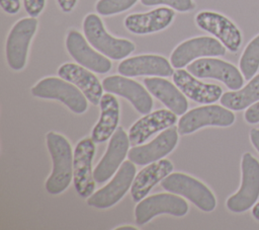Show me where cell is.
<instances>
[{
  "mask_svg": "<svg viewBox=\"0 0 259 230\" xmlns=\"http://www.w3.org/2000/svg\"><path fill=\"white\" fill-rule=\"evenodd\" d=\"M176 122L177 114L168 108L149 112L134 123L130 128V143L132 146L141 145L153 134L174 126Z\"/></svg>",
  "mask_w": 259,
  "mask_h": 230,
  "instance_id": "cell-21",
  "label": "cell"
},
{
  "mask_svg": "<svg viewBox=\"0 0 259 230\" xmlns=\"http://www.w3.org/2000/svg\"><path fill=\"white\" fill-rule=\"evenodd\" d=\"M59 8L64 13H70L76 7L78 0H56Z\"/></svg>",
  "mask_w": 259,
  "mask_h": 230,
  "instance_id": "cell-33",
  "label": "cell"
},
{
  "mask_svg": "<svg viewBox=\"0 0 259 230\" xmlns=\"http://www.w3.org/2000/svg\"><path fill=\"white\" fill-rule=\"evenodd\" d=\"M117 229H136L135 227H131V226H122V227H118Z\"/></svg>",
  "mask_w": 259,
  "mask_h": 230,
  "instance_id": "cell-36",
  "label": "cell"
},
{
  "mask_svg": "<svg viewBox=\"0 0 259 230\" xmlns=\"http://www.w3.org/2000/svg\"><path fill=\"white\" fill-rule=\"evenodd\" d=\"M178 134L176 127L167 128L150 143L133 146L128 150L127 158L138 165H148L156 162L174 150L178 143Z\"/></svg>",
  "mask_w": 259,
  "mask_h": 230,
  "instance_id": "cell-17",
  "label": "cell"
},
{
  "mask_svg": "<svg viewBox=\"0 0 259 230\" xmlns=\"http://www.w3.org/2000/svg\"><path fill=\"white\" fill-rule=\"evenodd\" d=\"M239 69L246 80L253 78L259 70V33L245 47L240 60Z\"/></svg>",
  "mask_w": 259,
  "mask_h": 230,
  "instance_id": "cell-27",
  "label": "cell"
},
{
  "mask_svg": "<svg viewBox=\"0 0 259 230\" xmlns=\"http://www.w3.org/2000/svg\"><path fill=\"white\" fill-rule=\"evenodd\" d=\"M226 47L215 37L200 35L177 45L170 55V63L175 69H182L191 62L205 57L225 56Z\"/></svg>",
  "mask_w": 259,
  "mask_h": 230,
  "instance_id": "cell-8",
  "label": "cell"
},
{
  "mask_svg": "<svg viewBox=\"0 0 259 230\" xmlns=\"http://www.w3.org/2000/svg\"><path fill=\"white\" fill-rule=\"evenodd\" d=\"M0 6L5 13L9 15H15L19 12L21 8V1L20 0H0Z\"/></svg>",
  "mask_w": 259,
  "mask_h": 230,
  "instance_id": "cell-31",
  "label": "cell"
},
{
  "mask_svg": "<svg viewBox=\"0 0 259 230\" xmlns=\"http://www.w3.org/2000/svg\"><path fill=\"white\" fill-rule=\"evenodd\" d=\"M187 71L200 79H215L229 89L238 90L244 86V76L234 64L214 57L197 59L187 65Z\"/></svg>",
  "mask_w": 259,
  "mask_h": 230,
  "instance_id": "cell-9",
  "label": "cell"
},
{
  "mask_svg": "<svg viewBox=\"0 0 259 230\" xmlns=\"http://www.w3.org/2000/svg\"><path fill=\"white\" fill-rule=\"evenodd\" d=\"M100 118L91 132V139L95 143H103L111 138L119 122V103L112 93L103 94L100 102Z\"/></svg>",
  "mask_w": 259,
  "mask_h": 230,
  "instance_id": "cell-25",
  "label": "cell"
},
{
  "mask_svg": "<svg viewBox=\"0 0 259 230\" xmlns=\"http://www.w3.org/2000/svg\"><path fill=\"white\" fill-rule=\"evenodd\" d=\"M58 75L76 85L93 105L99 104L103 95V86L92 71L78 63H64L59 67Z\"/></svg>",
  "mask_w": 259,
  "mask_h": 230,
  "instance_id": "cell-20",
  "label": "cell"
},
{
  "mask_svg": "<svg viewBox=\"0 0 259 230\" xmlns=\"http://www.w3.org/2000/svg\"><path fill=\"white\" fill-rule=\"evenodd\" d=\"M251 214L253 216V218L257 221H259V201L253 206L252 208V211H251Z\"/></svg>",
  "mask_w": 259,
  "mask_h": 230,
  "instance_id": "cell-35",
  "label": "cell"
},
{
  "mask_svg": "<svg viewBox=\"0 0 259 230\" xmlns=\"http://www.w3.org/2000/svg\"><path fill=\"white\" fill-rule=\"evenodd\" d=\"M194 21L200 29L218 39L231 53L239 51L243 42L242 32L240 28L224 14L215 11L202 10L195 15Z\"/></svg>",
  "mask_w": 259,
  "mask_h": 230,
  "instance_id": "cell-11",
  "label": "cell"
},
{
  "mask_svg": "<svg viewBox=\"0 0 259 230\" xmlns=\"http://www.w3.org/2000/svg\"><path fill=\"white\" fill-rule=\"evenodd\" d=\"M236 121L235 113L219 104H206L194 107L181 116L178 122L180 135H188L204 127H230Z\"/></svg>",
  "mask_w": 259,
  "mask_h": 230,
  "instance_id": "cell-7",
  "label": "cell"
},
{
  "mask_svg": "<svg viewBox=\"0 0 259 230\" xmlns=\"http://www.w3.org/2000/svg\"><path fill=\"white\" fill-rule=\"evenodd\" d=\"M46 143L52 157L53 169L45 186L49 194L59 195L68 188L73 178L72 147L67 138L56 132L46 135Z\"/></svg>",
  "mask_w": 259,
  "mask_h": 230,
  "instance_id": "cell-1",
  "label": "cell"
},
{
  "mask_svg": "<svg viewBox=\"0 0 259 230\" xmlns=\"http://www.w3.org/2000/svg\"><path fill=\"white\" fill-rule=\"evenodd\" d=\"M95 153V142L91 138L79 141L74 150L73 182L77 194L81 198H89L95 188L92 160Z\"/></svg>",
  "mask_w": 259,
  "mask_h": 230,
  "instance_id": "cell-14",
  "label": "cell"
},
{
  "mask_svg": "<svg viewBox=\"0 0 259 230\" xmlns=\"http://www.w3.org/2000/svg\"><path fill=\"white\" fill-rule=\"evenodd\" d=\"M244 119L246 123L250 125H255L259 123V101L255 102L247 109H245Z\"/></svg>",
  "mask_w": 259,
  "mask_h": 230,
  "instance_id": "cell-32",
  "label": "cell"
},
{
  "mask_svg": "<svg viewBox=\"0 0 259 230\" xmlns=\"http://www.w3.org/2000/svg\"><path fill=\"white\" fill-rule=\"evenodd\" d=\"M259 199V160L250 152L241 158V184L239 189L227 199L229 211L240 214L252 209Z\"/></svg>",
  "mask_w": 259,
  "mask_h": 230,
  "instance_id": "cell-3",
  "label": "cell"
},
{
  "mask_svg": "<svg viewBox=\"0 0 259 230\" xmlns=\"http://www.w3.org/2000/svg\"><path fill=\"white\" fill-rule=\"evenodd\" d=\"M144 6L165 5L178 12H189L195 8L194 0H140Z\"/></svg>",
  "mask_w": 259,
  "mask_h": 230,
  "instance_id": "cell-29",
  "label": "cell"
},
{
  "mask_svg": "<svg viewBox=\"0 0 259 230\" xmlns=\"http://www.w3.org/2000/svg\"><path fill=\"white\" fill-rule=\"evenodd\" d=\"M188 213L187 202L176 194H157L144 198L135 208V218L138 225H145L154 217L169 214L183 217Z\"/></svg>",
  "mask_w": 259,
  "mask_h": 230,
  "instance_id": "cell-12",
  "label": "cell"
},
{
  "mask_svg": "<svg viewBox=\"0 0 259 230\" xmlns=\"http://www.w3.org/2000/svg\"><path fill=\"white\" fill-rule=\"evenodd\" d=\"M173 170V164L168 159H160L148 164L136 176L131 186V195L134 202L142 201L150 190L162 181Z\"/></svg>",
  "mask_w": 259,
  "mask_h": 230,
  "instance_id": "cell-24",
  "label": "cell"
},
{
  "mask_svg": "<svg viewBox=\"0 0 259 230\" xmlns=\"http://www.w3.org/2000/svg\"><path fill=\"white\" fill-rule=\"evenodd\" d=\"M103 89L127 99L137 111L147 114L152 111L153 99L150 92L139 82L122 75L107 76L102 81Z\"/></svg>",
  "mask_w": 259,
  "mask_h": 230,
  "instance_id": "cell-15",
  "label": "cell"
},
{
  "mask_svg": "<svg viewBox=\"0 0 259 230\" xmlns=\"http://www.w3.org/2000/svg\"><path fill=\"white\" fill-rule=\"evenodd\" d=\"M138 0H97L95 10L102 16H111L122 13L132 8Z\"/></svg>",
  "mask_w": 259,
  "mask_h": 230,
  "instance_id": "cell-28",
  "label": "cell"
},
{
  "mask_svg": "<svg viewBox=\"0 0 259 230\" xmlns=\"http://www.w3.org/2000/svg\"><path fill=\"white\" fill-rule=\"evenodd\" d=\"M136 176V166L130 159L123 161L113 178L103 187L93 193L87 205L96 209H108L118 203L127 193Z\"/></svg>",
  "mask_w": 259,
  "mask_h": 230,
  "instance_id": "cell-10",
  "label": "cell"
},
{
  "mask_svg": "<svg viewBox=\"0 0 259 230\" xmlns=\"http://www.w3.org/2000/svg\"><path fill=\"white\" fill-rule=\"evenodd\" d=\"M68 54L79 65L98 74H105L111 70L112 63L109 58L95 50L85 35L75 28L68 30L65 39Z\"/></svg>",
  "mask_w": 259,
  "mask_h": 230,
  "instance_id": "cell-13",
  "label": "cell"
},
{
  "mask_svg": "<svg viewBox=\"0 0 259 230\" xmlns=\"http://www.w3.org/2000/svg\"><path fill=\"white\" fill-rule=\"evenodd\" d=\"M249 139H250L252 146L259 153V129H257V128L251 129V131L249 133Z\"/></svg>",
  "mask_w": 259,
  "mask_h": 230,
  "instance_id": "cell-34",
  "label": "cell"
},
{
  "mask_svg": "<svg viewBox=\"0 0 259 230\" xmlns=\"http://www.w3.org/2000/svg\"><path fill=\"white\" fill-rule=\"evenodd\" d=\"M172 77L174 84L182 91V93L195 102L206 104L213 103L223 95L221 86L201 82L186 70L176 69Z\"/></svg>",
  "mask_w": 259,
  "mask_h": 230,
  "instance_id": "cell-22",
  "label": "cell"
},
{
  "mask_svg": "<svg viewBox=\"0 0 259 230\" xmlns=\"http://www.w3.org/2000/svg\"><path fill=\"white\" fill-rule=\"evenodd\" d=\"M161 185L165 190L187 199L203 212H212L217 207L213 193L203 182L188 174L170 173L161 181Z\"/></svg>",
  "mask_w": 259,
  "mask_h": 230,
  "instance_id": "cell-6",
  "label": "cell"
},
{
  "mask_svg": "<svg viewBox=\"0 0 259 230\" xmlns=\"http://www.w3.org/2000/svg\"><path fill=\"white\" fill-rule=\"evenodd\" d=\"M47 0H22L25 12L31 17H37L45 9Z\"/></svg>",
  "mask_w": 259,
  "mask_h": 230,
  "instance_id": "cell-30",
  "label": "cell"
},
{
  "mask_svg": "<svg viewBox=\"0 0 259 230\" xmlns=\"http://www.w3.org/2000/svg\"><path fill=\"white\" fill-rule=\"evenodd\" d=\"M117 71L125 77H169L174 73L173 66L168 59L156 54H145L125 58L118 64Z\"/></svg>",
  "mask_w": 259,
  "mask_h": 230,
  "instance_id": "cell-18",
  "label": "cell"
},
{
  "mask_svg": "<svg viewBox=\"0 0 259 230\" xmlns=\"http://www.w3.org/2000/svg\"><path fill=\"white\" fill-rule=\"evenodd\" d=\"M175 18V11L170 7H158L148 12L132 13L123 20L124 27L138 35L150 34L166 29Z\"/></svg>",
  "mask_w": 259,
  "mask_h": 230,
  "instance_id": "cell-19",
  "label": "cell"
},
{
  "mask_svg": "<svg viewBox=\"0 0 259 230\" xmlns=\"http://www.w3.org/2000/svg\"><path fill=\"white\" fill-rule=\"evenodd\" d=\"M128 135L122 127H117L111 136L106 152L93 169V177L97 183L108 180L122 164L130 148Z\"/></svg>",
  "mask_w": 259,
  "mask_h": 230,
  "instance_id": "cell-16",
  "label": "cell"
},
{
  "mask_svg": "<svg viewBox=\"0 0 259 230\" xmlns=\"http://www.w3.org/2000/svg\"><path fill=\"white\" fill-rule=\"evenodd\" d=\"M143 82L152 95L177 116H182L187 111L188 101L186 96L176 85L167 79L152 76L145 78Z\"/></svg>",
  "mask_w": 259,
  "mask_h": 230,
  "instance_id": "cell-23",
  "label": "cell"
},
{
  "mask_svg": "<svg viewBox=\"0 0 259 230\" xmlns=\"http://www.w3.org/2000/svg\"><path fill=\"white\" fill-rule=\"evenodd\" d=\"M82 29L89 44L111 60L125 59L136 50L132 41L111 35L98 14L88 13L83 19Z\"/></svg>",
  "mask_w": 259,
  "mask_h": 230,
  "instance_id": "cell-2",
  "label": "cell"
},
{
  "mask_svg": "<svg viewBox=\"0 0 259 230\" xmlns=\"http://www.w3.org/2000/svg\"><path fill=\"white\" fill-rule=\"evenodd\" d=\"M257 101H259V73L240 89L227 91L220 98L222 105L234 111L247 109Z\"/></svg>",
  "mask_w": 259,
  "mask_h": 230,
  "instance_id": "cell-26",
  "label": "cell"
},
{
  "mask_svg": "<svg viewBox=\"0 0 259 230\" xmlns=\"http://www.w3.org/2000/svg\"><path fill=\"white\" fill-rule=\"evenodd\" d=\"M36 17H23L10 28L5 44L6 61L13 71H21L27 62L30 43L37 30Z\"/></svg>",
  "mask_w": 259,
  "mask_h": 230,
  "instance_id": "cell-5",
  "label": "cell"
},
{
  "mask_svg": "<svg viewBox=\"0 0 259 230\" xmlns=\"http://www.w3.org/2000/svg\"><path fill=\"white\" fill-rule=\"evenodd\" d=\"M31 94L38 98L57 99L78 114L85 112L88 107V99L84 93L76 85L61 77L42 78L31 88Z\"/></svg>",
  "mask_w": 259,
  "mask_h": 230,
  "instance_id": "cell-4",
  "label": "cell"
}]
</instances>
